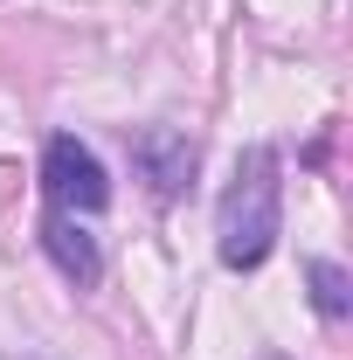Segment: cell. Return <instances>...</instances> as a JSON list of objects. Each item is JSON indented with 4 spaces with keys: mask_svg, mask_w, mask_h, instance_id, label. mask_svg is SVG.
I'll list each match as a JSON object with an SVG mask.
<instances>
[{
    "mask_svg": "<svg viewBox=\"0 0 353 360\" xmlns=\"http://www.w3.org/2000/svg\"><path fill=\"white\" fill-rule=\"evenodd\" d=\"M42 187L56 208H77V215H97L104 201H111V180H104V167H97V153L90 146H77L70 132L49 139L42 153Z\"/></svg>",
    "mask_w": 353,
    "mask_h": 360,
    "instance_id": "2",
    "label": "cell"
},
{
    "mask_svg": "<svg viewBox=\"0 0 353 360\" xmlns=\"http://www.w3.org/2000/svg\"><path fill=\"white\" fill-rule=\"evenodd\" d=\"M42 243H49V257H56V270L84 291V284H97V270H104V257H97V243H90L84 229L70 222V215H56V222L42 229Z\"/></svg>",
    "mask_w": 353,
    "mask_h": 360,
    "instance_id": "4",
    "label": "cell"
},
{
    "mask_svg": "<svg viewBox=\"0 0 353 360\" xmlns=\"http://www.w3.org/2000/svg\"><path fill=\"white\" fill-rule=\"evenodd\" d=\"M312 305L333 319V326L353 312V284H347V270H340V264H326V257L312 264Z\"/></svg>",
    "mask_w": 353,
    "mask_h": 360,
    "instance_id": "5",
    "label": "cell"
},
{
    "mask_svg": "<svg viewBox=\"0 0 353 360\" xmlns=\"http://www.w3.org/2000/svg\"><path fill=\"white\" fill-rule=\"evenodd\" d=\"M284 236V160L277 146H250L236 160V180L222 187L215 208V243L229 270H257Z\"/></svg>",
    "mask_w": 353,
    "mask_h": 360,
    "instance_id": "1",
    "label": "cell"
},
{
    "mask_svg": "<svg viewBox=\"0 0 353 360\" xmlns=\"http://www.w3.org/2000/svg\"><path fill=\"white\" fill-rule=\"evenodd\" d=\"M132 167L146 174V187L160 201H174L187 187V174H194V146L180 132H167V125H146V132H132Z\"/></svg>",
    "mask_w": 353,
    "mask_h": 360,
    "instance_id": "3",
    "label": "cell"
}]
</instances>
